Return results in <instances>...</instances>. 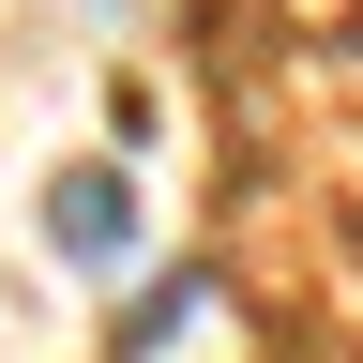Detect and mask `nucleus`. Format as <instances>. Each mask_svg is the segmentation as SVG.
Wrapping results in <instances>:
<instances>
[{
  "instance_id": "f257e3e1",
  "label": "nucleus",
  "mask_w": 363,
  "mask_h": 363,
  "mask_svg": "<svg viewBox=\"0 0 363 363\" xmlns=\"http://www.w3.org/2000/svg\"><path fill=\"white\" fill-rule=\"evenodd\" d=\"M45 257L121 272V257H136V182H121V167H61V182H45Z\"/></svg>"
},
{
  "instance_id": "f03ea898",
  "label": "nucleus",
  "mask_w": 363,
  "mask_h": 363,
  "mask_svg": "<svg viewBox=\"0 0 363 363\" xmlns=\"http://www.w3.org/2000/svg\"><path fill=\"white\" fill-rule=\"evenodd\" d=\"M197 318H212V288H197V272H182V288H152V303L121 318V363H167L182 333H197Z\"/></svg>"
}]
</instances>
